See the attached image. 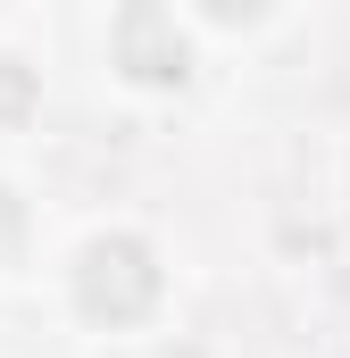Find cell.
<instances>
[{"instance_id":"5b68a950","label":"cell","mask_w":350,"mask_h":358,"mask_svg":"<svg viewBox=\"0 0 350 358\" xmlns=\"http://www.w3.org/2000/svg\"><path fill=\"white\" fill-rule=\"evenodd\" d=\"M267 8H275V0H200V17H209V25H259Z\"/></svg>"},{"instance_id":"3957f363","label":"cell","mask_w":350,"mask_h":358,"mask_svg":"<svg viewBox=\"0 0 350 358\" xmlns=\"http://www.w3.org/2000/svg\"><path fill=\"white\" fill-rule=\"evenodd\" d=\"M34 117V67L0 59V125H25Z\"/></svg>"},{"instance_id":"277c9868","label":"cell","mask_w":350,"mask_h":358,"mask_svg":"<svg viewBox=\"0 0 350 358\" xmlns=\"http://www.w3.org/2000/svg\"><path fill=\"white\" fill-rule=\"evenodd\" d=\"M17 250H25V200H17V192L0 183V267H8Z\"/></svg>"},{"instance_id":"7a4b0ae2","label":"cell","mask_w":350,"mask_h":358,"mask_svg":"<svg viewBox=\"0 0 350 358\" xmlns=\"http://www.w3.org/2000/svg\"><path fill=\"white\" fill-rule=\"evenodd\" d=\"M108 67L125 84H142V92H175L192 76V42H183V25L159 0H125L117 25H108Z\"/></svg>"},{"instance_id":"6da1fadb","label":"cell","mask_w":350,"mask_h":358,"mask_svg":"<svg viewBox=\"0 0 350 358\" xmlns=\"http://www.w3.org/2000/svg\"><path fill=\"white\" fill-rule=\"evenodd\" d=\"M159 292H167V275H159V250L142 234H92L84 242V259H76V317L84 325L125 334L159 308Z\"/></svg>"}]
</instances>
